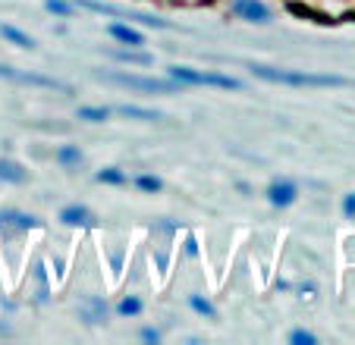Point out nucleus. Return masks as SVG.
Segmentation results:
<instances>
[{
	"label": "nucleus",
	"mask_w": 355,
	"mask_h": 345,
	"mask_svg": "<svg viewBox=\"0 0 355 345\" xmlns=\"http://www.w3.org/2000/svg\"><path fill=\"white\" fill-rule=\"evenodd\" d=\"M110 38H116L120 44H129V47H141L145 44V35L135 32L132 26H123V22H114V26H107Z\"/></svg>",
	"instance_id": "1a4fd4ad"
},
{
	"label": "nucleus",
	"mask_w": 355,
	"mask_h": 345,
	"mask_svg": "<svg viewBox=\"0 0 355 345\" xmlns=\"http://www.w3.org/2000/svg\"><path fill=\"white\" fill-rule=\"evenodd\" d=\"M110 116L107 107H79V120H88V123H104Z\"/></svg>",
	"instance_id": "dca6fc26"
},
{
	"label": "nucleus",
	"mask_w": 355,
	"mask_h": 345,
	"mask_svg": "<svg viewBox=\"0 0 355 345\" xmlns=\"http://www.w3.org/2000/svg\"><path fill=\"white\" fill-rule=\"evenodd\" d=\"M104 82L132 88V91H151V94H176L182 91V82L176 79H148V76H132V73H101Z\"/></svg>",
	"instance_id": "f03ea898"
},
{
	"label": "nucleus",
	"mask_w": 355,
	"mask_h": 345,
	"mask_svg": "<svg viewBox=\"0 0 355 345\" xmlns=\"http://www.w3.org/2000/svg\"><path fill=\"white\" fill-rule=\"evenodd\" d=\"M44 7H47V13H54V16L73 13V3H67V0H44Z\"/></svg>",
	"instance_id": "4be33fe9"
},
{
	"label": "nucleus",
	"mask_w": 355,
	"mask_h": 345,
	"mask_svg": "<svg viewBox=\"0 0 355 345\" xmlns=\"http://www.w3.org/2000/svg\"><path fill=\"white\" fill-rule=\"evenodd\" d=\"M0 226L3 229H38V220L32 217V213H19V211H0Z\"/></svg>",
	"instance_id": "0eeeda50"
},
{
	"label": "nucleus",
	"mask_w": 355,
	"mask_h": 345,
	"mask_svg": "<svg viewBox=\"0 0 355 345\" xmlns=\"http://www.w3.org/2000/svg\"><path fill=\"white\" fill-rule=\"evenodd\" d=\"M189 308H192V311H198V314H205V317H217L214 308H211L205 299H198V295H189Z\"/></svg>",
	"instance_id": "412c9836"
},
{
	"label": "nucleus",
	"mask_w": 355,
	"mask_h": 345,
	"mask_svg": "<svg viewBox=\"0 0 355 345\" xmlns=\"http://www.w3.org/2000/svg\"><path fill=\"white\" fill-rule=\"evenodd\" d=\"M141 339H145V342H161V333L157 330H141Z\"/></svg>",
	"instance_id": "393cba45"
},
{
	"label": "nucleus",
	"mask_w": 355,
	"mask_h": 345,
	"mask_svg": "<svg viewBox=\"0 0 355 345\" xmlns=\"http://www.w3.org/2000/svg\"><path fill=\"white\" fill-rule=\"evenodd\" d=\"M135 186H139L141 192H161L164 182L157 179V176H135Z\"/></svg>",
	"instance_id": "aec40b11"
},
{
	"label": "nucleus",
	"mask_w": 355,
	"mask_h": 345,
	"mask_svg": "<svg viewBox=\"0 0 355 345\" xmlns=\"http://www.w3.org/2000/svg\"><path fill=\"white\" fill-rule=\"evenodd\" d=\"M116 113H120V116H129V120H141V123L161 120V113L157 110H145V107H132V104H120L116 107Z\"/></svg>",
	"instance_id": "9d476101"
},
{
	"label": "nucleus",
	"mask_w": 355,
	"mask_h": 345,
	"mask_svg": "<svg viewBox=\"0 0 355 345\" xmlns=\"http://www.w3.org/2000/svg\"><path fill=\"white\" fill-rule=\"evenodd\" d=\"M0 35H3L10 44H16V47H35V41L28 38L26 32H19L16 26H0Z\"/></svg>",
	"instance_id": "2eb2a0df"
},
{
	"label": "nucleus",
	"mask_w": 355,
	"mask_h": 345,
	"mask_svg": "<svg viewBox=\"0 0 355 345\" xmlns=\"http://www.w3.org/2000/svg\"><path fill=\"white\" fill-rule=\"evenodd\" d=\"M170 79L182 82V85H211V88H227V91H242V82L233 76H220V73H201L192 67H170L167 69Z\"/></svg>",
	"instance_id": "7ed1b4c3"
},
{
	"label": "nucleus",
	"mask_w": 355,
	"mask_h": 345,
	"mask_svg": "<svg viewBox=\"0 0 355 345\" xmlns=\"http://www.w3.org/2000/svg\"><path fill=\"white\" fill-rule=\"evenodd\" d=\"M252 76L264 82H277V85H293V88H343L349 79L343 76H321V73H302V69H277L264 67V63H252Z\"/></svg>",
	"instance_id": "f257e3e1"
},
{
	"label": "nucleus",
	"mask_w": 355,
	"mask_h": 345,
	"mask_svg": "<svg viewBox=\"0 0 355 345\" xmlns=\"http://www.w3.org/2000/svg\"><path fill=\"white\" fill-rule=\"evenodd\" d=\"M139 311H141V301L139 299H123L120 305H116V314H120V317H135Z\"/></svg>",
	"instance_id": "6ab92c4d"
},
{
	"label": "nucleus",
	"mask_w": 355,
	"mask_h": 345,
	"mask_svg": "<svg viewBox=\"0 0 355 345\" xmlns=\"http://www.w3.org/2000/svg\"><path fill=\"white\" fill-rule=\"evenodd\" d=\"M0 79L19 82V85L47 88V91H63V94H73V85H67V82H60V79H51V76H38V73H22V69L3 67V63H0Z\"/></svg>",
	"instance_id": "20e7f679"
},
{
	"label": "nucleus",
	"mask_w": 355,
	"mask_h": 345,
	"mask_svg": "<svg viewBox=\"0 0 355 345\" xmlns=\"http://www.w3.org/2000/svg\"><path fill=\"white\" fill-rule=\"evenodd\" d=\"M289 342H293V345H315L318 339L311 336V333H305V330H293V333H289Z\"/></svg>",
	"instance_id": "5701e85b"
},
{
	"label": "nucleus",
	"mask_w": 355,
	"mask_h": 345,
	"mask_svg": "<svg viewBox=\"0 0 355 345\" xmlns=\"http://www.w3.org/2000/svg\"><path fill=\"white\" fill-rule=\"evenodd\" d=\"M343 213H346V217H355V192L343 198Z\"/></svg>",
	"instance_id": "b1692460"
},
{
	"label": "nucleus",
	"mask_w": 355,
	"mask_h": 345,
	"mask_svg": "<svg viewBox=\"0 0 355 345\" xmlns=\"http://www.w3.org/2000/svg\"><path fill=\"white\" fill-rule=\"evenodd\" d=\"M233 13L236 16H242V19H248V22H270V13H268V7L264 3H258V0H233Z\"/></svg>",
	"instance_id": "423d86ee"
},
{
	"label": "nucleus",
	"mask_w": 355,
	"mask_h": 345,
	"mask_svg": "<svg viewBox=\"0 0 355 345\" xmlns=\"http://www.w3.org/2000/svg\"><path fill=\"white\" fill-rule=\"evenodd\" d=\"M98 182H107V186H123V182H126V172L116 170V166H107V170L98 172Z\"/></svg>",
	"instance_id": "f3484780"
},
{
	"label": "nucleus",
	"mask_w": 355,
	"mask_h": 345,
	"mask_svg": "<svg viewBox=\"0 0 355 345\" xmlns=\"http://www.w3.org/2000/svg\"><path fill=\"white\" fill-rule=\"evenodd\" d=\"M73 7L94 10V13H104V16H123V19H135V22H141V26H151V28H176V26H170V22L157 19V16H148V13H129V10L110 7V3H98V0H76Z\"/></svg>",
	"instance_id": "39448f33"
},
{
	"label": "nucleus",
	"mask_w": 355,
	"mask_h": 345,
	"mask_svg": "<svg viewBox=\"0 0 355 345\" xmlns=\"http://www.w3.org/2000/svg\"><path fill=\"white\" fill-rule=\"evenodd\" d=\"M57 160H60L63 166H76L82 160V154H79V148H73V145H63L60 151H57Z\"/></svg>",
	"instance_id": "a211bd4d"
},
{
	"label": "nucleus",
	"mask_w": 355,
	"mask_h": 345,
	"mask_svg": "<svg viewBox=\"0 0 355 345\" xmlns=\"http://www.w3.org/2000/svg\"><path fill=\"white\" fill-rule=\"evenodd\" d=\"M268 201L274 207H289L295 201V186H293V182H286V179L274 182V186L268 188Z\"/></svg>",
	"instance_id": "6e6552de"
},
{
	"label": "nucleus",
	"mask_w": 355,
	"mask_h": 345,
	"mask_svg": "<svg viewBox=\"0 0 355 345\" xmlns=\"http://www.w3.org/2000/svg\"><path fill=\"white\" fill-rule=\"evenodd\" d=\"M82 317H85L88 324H101V320H107V305L101 299H92L85 308H82Z\"/></svg>",
	"instance_id": "ddd939ff"
},
{
	"label": "nucleus",
	"mask_w": 355,
	"mask_h": 345,
	"mask_svg": "<svg viewBox=\"0 0 355 345\" xmlns=\"http://www.w3.org/2000/svg\"><path fill=\"white\" fill-rule=\"evenodd\" d=\"M186 254H189V258H195V254H198V242H195L192 236L186 239Z\"/></svg>",
	"instance_id": "a878e982"
},
{
	"label": "nucleus",
	"mask_w": 355,
	"mask_h": 345,
	"mask_svg": "<svg viewBox=\"0 0 355 345\" xmlns=\"http://www.w3.org/2000/svg\"><path fill=\"white\" fill-rule=\"evenodd\" d=\"M60 220L67 226H88V223H92V213H88L85 207H79V204H69V207H63Z\"/></svg>",
	"instance_id": "9b49d317"
},
{
	"label": "nucleus",
	"mask_w": 355,
	"mask_h": 345,
	"mask_svg": "<svg viewBox=\"0 0 355 345\" xmlns=\"http://www.w3.org/2000/svg\"><path fill=\"white\" fill-rule=\"evenodd\" d=\"M114 57L120 63H135V67H151L155 63L151 53H139V51H114Z\"/></svg>",
	"instance_id": "4468645a"
},
{
	"label": "nucleus",
	"mask_w": 355,
	"mask_h": 345,
	"mask_svg": "<svg viewBox=\"0 0 355 345\" xmlns=\"http://www.w3.org/2000/svg\"><path fill=\"white\" fill-rule=\"evenodd\" d=\"M0 179L19 186V182H26V170L19 163H13V160H0Z\"/></svg>",
	"instance_id": "f8f14e48"
}]
</instances>
